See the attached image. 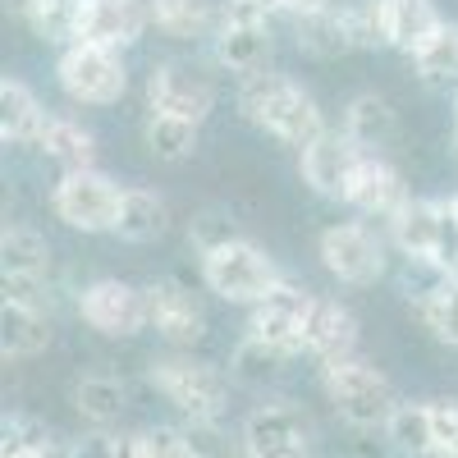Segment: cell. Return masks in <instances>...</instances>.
<instances>
[{"label": "cell", "mask_w": 458, "mask_h": 458, "mask_svg": "<svg viewBox=\"0 0 458 458\" xmlns=\"http://www.w3.org/2000/svg\"><path fill=\"white\" fill-rule=\"evenodd\" d=\"M440 458H458V449H454V454H440Z\"/></svg>", "instance_id": "cell-45"}, {"label": "cell", "mask_w": 458, "mask_h": 458, "mask_svg": "<svg viewBox=\"0 0 458 458\" xmlns=\"http://www.w3.org/2000/svg\"><path fill=\"white\" fill-rule=\"evenodd\" d=\"M412 308H417V317L427 321V330H431L440 344L458 349V280H440L436 289L417 293Z\"/></svg>", "instance_id": "cell-28"}, {"label": "cell", "mask_w": 458, "mask_h": 458, "mask_svg": "<svg viewBox=\"0 0 458 458\" xmlns=\"http://www.w3.org/2000/svg\"><path fill=\"white\" fill-rule=\"evenodd\" d=\"M147 151L161 165H179L198 151V124L174 120V114H151L147 120Z\"/></svg>", "instance_id": "cell-27"}, {"label": "cell", "mask_w": 458, "mask_h": 458, "mask_svg": "<svg viewBox=\"0 0 458 458\" xmlns=\"http://www.w3.org/2000/svg\"><path fill=\"white\" fill-rule=\"evenodd\" d=\"M302 344H308V353L321 367L353 358V349H358V321H353V312L344 308V302H335V298H312L308 335H302Z\"/></svg>", "instance_id": "cell-16"}, {"label": "cell", "mask_w": 458, "mask_h": 458, "mask_svg": "<svg viewBox=\"0 0 458 458\" xmlns=\"http://www.w3.org/2000/svg\"><path fill=\"white\" fill-rule=\"evenodd\" d=\"M276 0H220V28H266Z\"/></svg>", "instance_id": "cell-38"}, {"label": "cell", "mask_w": 458, "mask_h": 458, "mask_svg": "<svg viewBox=\"0 0 458 458\" xmlns=\"http://www.w3.org/2000/svg\"><path fill=\"white\" fill-rule=\"evenodd\" d=\"M408 202H412V193H408L403 174L380 157H362L353 188H349V207H358L362 216H376V220H394Z\"/></svg>", "instance_id": "cell-15"}, {"label": "cell", "mask_w": 458, "mask_h": 458, "mask_svg": "<svg viewBox=\"0 0 458 458\" xmlns=\"http://www.w3.org/2000/svg\"><path fill=\"white\" fill-rule=\"evenodd\" d=\"M390 440L412 458H436V431H431V403H399L390 417Z\"/></svg>", "instance_id": "cell-30"}, {"label": "cell", "mask_w": 458, "mask_h": 458, "mask_svg": "<svg viewBox=\"0 0 458 458\" xmlns=\"http://www.w3.org/2000/svg\"><path fill=\"white\" fill-rule=\"evenodd\" d=\"M412 64L427 83H458V23H440V32L412 55Z\"/></svg>", "instance_id": "cell-31"}, {"label": "cell", "mask_w": 458, "mask_h": 458, "mask_svg": "<svg viewBox=\"0 0 458 458\" xmlns=\"http://www.w3.org/2000/svg\"><path fill=\"white\" fill-rule=\"evenodd\" d=\"M266 55H271V28H220L216 37V60L243 79L261 73Z\"/></svg>", "instance_id": "cell-25"}, {"label": "cell", "mask_w": 458, "mask_h": 458, "mask_svg": "<svg viewBox=\"0 0 458 458\" xmlns=\"http://www.w3.org/2000/svg\"><path fill=\"white\" fill-rule=\"evenodd\" d=\"M69 458H133V440L110 436V431H92V436L69 445Z\"/></svg>", "instance_id": "cell-37"}, {"label": "cell", "mask_w": 458, "mask_h": 458, "mask_svg": "<svg viewBox=\"0 0 458 458\" xmlns=\"http://www.w3.org/2000/svg\"><path fill=\"white\" fill-rule=\"evenodd\" d=\"M239 106L257 129H266L271 138H280L284 147H298V151H308L326 133L321 106L293 79H284V73H252V79H243Z\"/></svg>", "instance_id": "cell-1"}, {"label": "cell", "mask_w": 458, "mask_h": 458, "mask_svg": "<svg viewBox=\"0 0 458 458\" xmlns=\"http://www.w3.org/2000/svg\"><path fill=\"white\" fill-rule=\"evenodd\" d=\"M188 234H193V243H198V252H202V257H207L211 248H220V243H234V239H239V234H234V225L220 220V216H198Z\"/></svg>", "instance_id": "cell-40"}, {"label": "cell", "mask_w": 458, "mask_h": 458, "mask_svg": "<svg viewBox=\"0 0 458 458\" xmlns=\"http://www.w3.org/2000/svg\"><path fill=\"white\" fill-rule=\"evenodd\" d=\"M129 440H133V458H198L183 427H147Z\"/></svg>", "instance_id": "cell-34"}, {"label": "cell", "mask_w": 458, "mask_h": 458, "mask_svg": "<svg viewBox=\"0 0 458 458\" xmlns=\"http://www.w3.org/2000/svg\"><path fill=\"white\" fill-rule=\"evenodd\" d=\"M23 458H69V449H60V445H47V449H32V454H23Z\"/></svg>", "instance_id": "cell-42"}, {"label": "cell", "mask_w": 458, "mask_h": 458, "mask_svg": "<svg viewBox=\"0 0 458 458\" xmlns=\"http://www.w3.org/2000/svg\"><path fill=\"white\" fill-rule=\"evenodd\" d=\"M344 133H349V142L358 151L376 157V147H386L394 138V110H390V101L376 97V92H358L349 101V110H344Z\"/></svg>", "instance_id": "cell-20"}, {"label": "cell", "mask_w": 458, "mask_h": 458, "mask_svg": "<svg viewBox=\"0 0 458 458\" xmlns=\"http://www.w3.org/2000/svg\"><path fill=\"white\" fill-rule=\"evenodd\" d=\"M55 445L51 431L37 422V417H23V412H10L5 417V440H0V458H23L32 449H47Z\"/></svg>", "instance_id": "cell-35"}, {"label": "cell", "mask_w": 458, "mask_h": 458, "mask_svg": "<svg viewBox=\"0 0 458 458\" xmlns=\"http://www.w3.org/2000/svg\"><path fill=\"white\" fill-rule=\"evenodd\" d=\"M367 151H358L349 142V133H335L326 129L308 151H298V170H302V183L321 198H335V202H349V188H353V174L362 165Z\"/></svg>", "instance_id": "cell-11"}, {"label": "cell", "mask_w": 458, "mask_h": 458, "mask_svg": "<svg viewBox=\"0 0 458 458\" xmlns=\"http://www.w3.org/2000/svg\"><path fill=\"white\" fill-rule=\"evenodd\" d=\"M321 386H326L335 412H339L349 427H358V431L390 427V417L399 412L394 386H390V380L380 376L371 362H362V358H344V362L321 367Z\"/></svg>", "instance_id": "cell-2"}, {"label": "cell", "mask_w": 458, "mask_h": 458, "mask_svg": "<svg viewBox=\"0 0 458 458\" xmlns=\"http://www.w3.org/2000/svg\"><path fill=\"white\" fill-rule=\"evenodd\" d=\"M0 349L10 358H37L42 349H51V321L42 317V308H23V302H5L0 308Z\"/></svg>", "instance_id": "cell-21"}, {"label": "cell", "mask_w": 458, "mask_h": 458, "mask_svg": "<svg viewBox=\"0 0 458 458\" xmlns=\"http://www.w3.org/2000/svg\"><path fill=\"white\" fill-rule=\"evenodd\" d=\"M183 436H188V445H193L198 458H234L239 454L234 440L225 436L220 417H211V422H183Z\"/></svg>", "instance_id": "cell-36"}, {"label": "cell", "mask_w": 458, "mask_h": 458, "mask_svg": "<svg viewBox=\"0 0 458 458\" xmlns=\"http://www.w3.org/2000/svg\"><path fill=\"white\" fill-rule=\"evenodd\" d=\"M317 252H321V266L339 284H376L386 276V248H380V239L358 220L321 229Z\"/></svg>", "instance_id": "cell-7"}, {"label": "cell", "mask_w": 458, "mask_h": 458, "mask_svg": "<svg viewBox=\"0 0 458 458\" xmlns=\"http://www.w3.org/2000/svg\"><path fill=\"white\" fill-rule=\"evenodd\" d=\"M37 147H42L51 161H60L64 174H69V170H97V165H92V161H97V138H92L79 120L51 114V124H47V133H42V142H37Z\"/></svg>", "instance_id": "cell-24"}, {"label": "cell", "mask_w": 458, "mask_h": 458, "mask_svg": "<svg viewBox=\"0 0 458 458\" xmlns=\"http://www.w3.org/2000/svg\"><path fill=\"white\" fill-rule=\"evenodd\" d=\"M170 229V207L161 193L151 188H124L120 198V220H114V234L124 243H151Z\"/></svg>", "instance_id": "cell-19"}, {"label": "cell", "mask_w": 458, "mask_h": 458, "mask_svg": "<svg viewBox=\"0 0 458 458\" xmlns=\"http://www.w3.org/2000/svg\"><path fill=\"white\" fill-rule=\"evenodd\" d=\"M151 5V23L174 42H193L211 28V0H147Z\"/></svg>", "instance_id": "cell-26"}, {"label": "cell", "mask_w": 458, "mask_h": 458, "mask_svg": "<svg viewBox=\"0 0 458 458\" xmlns=\"http://www.w3.org/2000/svg\"><path fill=\"white\" fill-rule=\"evenodd\" d=\"M276 10H284V14H293V19H312V14L335 10V0H276Z\"/></svg>", "instance_id": "cell-41"}, {"label": "cell", "mask_w": 458, "mask_h": 458, "mask_svg": "<svg viewBox=\"0 0 458 458\" xmlns=\"http://www.w3.org/2000/svg\"><path fill=\"white\" fill-rule=\"evenodd\" d=\"M151 386H157L188 422H211V417L225 412V399H229V376L211 362H198V358H161L151 362Z\"/></svg>", "instance_id": "cell-4"}, {"label": "cell", "mask_w": 458, "mask_h": 458, "mask_svg": "<svg viewBox=\"0 0 458 458\" xmlns=\"http://www.w3.org/2000/svg\"><path fill=\"white\" fill-rule=\"evenodd\" d=\"M293 32H298V51H308V55H317V60H335V55L349 51V37H344L335 10L312 14V19H298Z\"/></svg>", "instance_id": "cell-33"}, {"label": "cell", "mask_w": 458, "mask_h": 458, "mask_svg": "<svg viewBox=\"0 0 458 458\" xmlns=\"http://www.w3.org/2000/svg\"><path fill=\"white\" fill-rule=\"evenodd\" d=\"M124 403H129L124 380H114L106 371H92L83 380H73V408H79V417L88 427H97V431H106L110 422H120Z\"/></svg>", "instance_id": "cell-22"}, {"label": "cell", "mask_w": 458, "mask_h": 458, "mask_svg": "<svg viewBox=\"0 0 458 458\" xmlns=\"http://www.w3.org/2000/svg\"><path fill=\"white\" fill-rule=\"evenodd\" d=\"M239 449L243 458H312V427L289 403H261L248 412Z\"/></svg>", "instance_id": "cell-8"}, {"label": "cell", "mask_w": 458, "mask_h": 458, "mask_svg": "<svg viewBox=\"0 0 458 458\" xmlns=\"http://www.w3.org/2000/svg\"><path fill=\"white\" fill-rule=\"evenodd\" d=\"M55 79H60L69 101H79V106H114L124 97V88H129V69H124L120 51L73 42V47L60 51Z\"/></svg>", "instance_id": "cell-5"}, {"label": "cell", "mask_w": 458, "mask_h": 458, "mask_svg": "<svg viewBox=\"0 0 458 458\" xmlns=\"http://www.w3.org/2000/svg\"><path fill=\"white\" fill-rule=\"evenodd\" d=\"M335 14L349 47H386V0H339Z\"/></svg>", "instance_id": "cell-29"}, {"label": "cell", "mask_w": 458, "mask_h": 458, "mask_svg": "<svg viewBox=\"0 0 458 458\" xmlns=\"http://www.w3.org/2000/svg\"><path fill=\"white\" fill-rule=\"evenodd\" d=\"M0 266H5L10 280H47L51 271V248L47 239L28 225H10L0 234Z\"/></svg>", "instance_id": "cell-23"}, {"label": "cell", "mask_w": 458, "mask_h": 458, "mask_svg": "<svg viewBox=\"0 0 458 458\" xmlns=\"http://www.w3.org/2000/svg\"><path fill=\"white\" fill-rule=\"evenodd\" d=\"M147 101H151V114H174V120H188V124H202L211 114V83L193 64H157L147 79Z\"/></svg>", "instance_id": "cell-13"}, {"label": "cell", "mask_w": 458, "mask_h": 458, "mask_svg": "<svg viewBox=\"0 0 458 458\" xmlns=\"http://www.w3.org/2000/svg\"><path fill=\"white\" fill-rule=\"evenodd\" d=\"M308 312H312V293H302L293 284H280L276 293H266L252 308L248 335L261 339L266 349L284 353V358L308 353V344H302V335H308Z\"/></svg>", "instance_id": "cell-9"}, {"label": "cell", "mask_w": 458, "mask_h": 458, "mask_svg": "<svg viewBox=\"0 0 458 458\" xmlns=\"http://www.w3.org/2000/svg\"><path fill=\"white\" fill-rule=\"evenodd\" d=\"M147 23H151V5H142V0H79L73 42L124 51L142 37Z\"/></svg>", "instance_id": "cell-12"}, {"label": "cell", "mask_w": 458, "mask_h": 458, "mask_svg": "<svg viewBox=\"0 0 458 458\" xmlns=\"http://www.w3.org/2000/svg\"><path fill=\"white\" fill-rule=\"evenodd\" d=\"M147 321L165 344H174V349H193V344L207 335L202 302L193 298V289L179 284V280L147 284Z\"/></svg>", "instance_id": "cell-14"}, {"label": "cell", "mask_w": 458, "mask_h": 458, "mask_svg": "<svg viewBox=\"0 0 458 458\" xmlns=\"http://www.w3.org/2000/svg\"><path fill=\"white\" fill-rule=\"evenodd\" d=\"M202 276H207V289L225 302H248V308H257V302L266 293H276L284 280L276 271V261L266 257L257 243L248 239H234V243H220L202 257Z\"/></svg>", "instance_id": "cell-3"}, {"label": "cell", "mask_w": 458, "mask_h": 458, "mask_svg": "<svg viewBox=\"0 0 458 458\" xmlns=\"http://www.w3.org/2000/svg\"><path fill=\"white\" fill-rule=\"evenodd\" d=\"M454 157H458V133H454Z\"/></svg>", "instance_id": "cell-44"}, {"label": "cell", "mask_w": 458, "mask_h": 458, "mask_svg": "<svg viewBox=\"0 0 458 458\" xmlns=\"http://www.w3.org/2000/svg\"><path fill=\"white\" fill-rule=\"evenodd\" d=\"M431 431H436V458L458 449V403H449V399L431 403Z\"/></svg>", "instance_id": "cell-39"}, {"label": "cell", "mask_w": 458, "mask_h": 458, "mask_svg": "<svg viewBox=\"0 0 458 458\" xmlns=\"http://www.w3.org/2000/svg\"><path fill=\"white\" fill-rule=\"evenodd\" d=\"M440 14L431 0H386V47L417 55L440 32Z\"/></svg>", "instance_id": "cell-17"}, {"label": "cell", "mask_w": 458, "mask_h": 458, "mask_svg": "<svg viewBox=\"0 0 458 458\" xmlns=\"http://www.w3.org/2000/svg\"><path fill=\"white\" fill-rule=\"evenodd\" d=\"M284 362H289L284 353L266 349L261 339L243 335V344L234 349V358H229V376L243 380V386H266V380H276V376H280V367H284Z\"/></svg>", "instance_id": "cell-32"}, {"label": "cell", "mask_w": 458, "mask_h": 458, "mask_svg": "<svg viewBox=\"0 0 458 458\" xmlns=\"http://www.w3.org/2000/svg\"><path fill=\"white\" fill-rule=\"evenodd\" d=\"M445 207H449V216H454V225H458V193H454V198H449Z\"/></svg>", "instance_id": "cell-43"}, {"label": "cell", "mask_w": 458, "mask_h": 458, "mask_svg": "<svg viewBox=\"0 0 458 458\" xmlns=\"http://www.w3.org/2000/svg\"><path fill=\"white\" fill-rule=\"evenodd\" d=\"M120 188H114L110 174L101 170H69L55 193H51V207L55 216L69 225V229H83V234H106V229H114V220H120Z\"/></svg>", "instance_id": "cell-6"}, {"label": "cell", "mask_w": 458, "mask_h": 458, "mask_svg": "<svg viewBox=\"0 0 458 458\" xmlns=\"http://www.w3.org/2000/svg\"><path fill=\"white\" fill-rule=\"evenodd\" d=\"M79 312L106 339H129L142 326H151L147 321V289H133L124 280H92L79 293Z\"/></svg>", "instance_id": "cell-10"}, {"label": "cell", "mask_w": 458, "mask_h": 458, "mask_svg": "<svg viewBox=\"0 0 458 458\" xmlns=\"http://www.w3.org/2000/svg\"><path fill=\"white\" fill-rule=\"evenodd\" d=\"M51 124V114L42 110V101L32 97L28 83L5 79L0 83V138L5 142H42Z\"/></svg>", "instance_id": "cell-18"}]
</instances>
